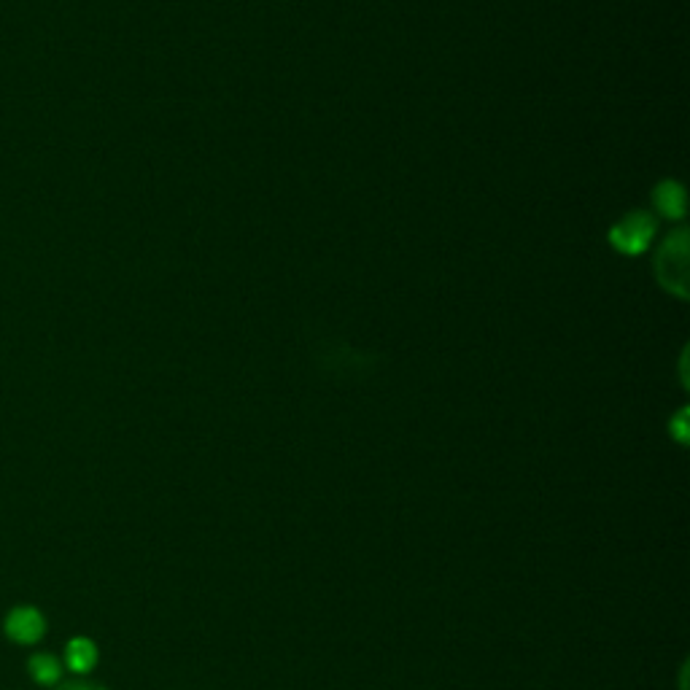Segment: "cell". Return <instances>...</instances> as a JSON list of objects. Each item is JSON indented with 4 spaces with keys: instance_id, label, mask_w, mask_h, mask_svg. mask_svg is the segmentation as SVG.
I'll list each match as a JSON object with an SVG mask.
<instances>
[{
    "instance_id": "1",
    "label": "cell",
    "mask_w": 690,
    "mask_h": 690,
    "mask_svg": "<svg viewBox=\"0 0 690 690\" xmlns=\"http://www.w3.org/2000/svg\"><path fill=\"white\" fill-rule=\"evenodd\" d=\"M658 278L669 292L685 297L688 294V240L685 232H674L658 251Z\"/></svg>"
},
{
    "instance_id": "5",
    "label": "cell",
    "mask_w": 690,
    "mask_h": 690,
    "mask_svg": "<svg viewBox=\"0 0 690 690\" xmlns=\"http://www.w3.org/2000/svg\"><path fill=\"white\" fill-rule=\"evenodd\" d=\"M27 669H30V677H33L38 685H44V688L60 685V680H62V664L54 658L52 653L30 655Z\"/></svg>"
},
{
    "instance_id": "3",
    "label": "cell",
    "mask_w": 690,
    "mask_h": 690,
    "mask_svg": "<svg viewBox=\"0 0 690 690\" xmlns=\"http://www.w3.org/2000/svg\"><path fill=\"white\" fill-rule=\"evenodd\" d=\"M3 631L11 642L17 645H38L46 637V618L44 612L36 607H14L3 620Z\"/></svg>"
},
{
    "instance_id": "4",
    "label": "cell",
    "mask_w": 690,
    "mask_h": 690,
    "mask_svg": "<svg viewBox=\"0 0 690 690\" xmlns=\"http://www.w3.org/2000/svg\"><path fill=\"white\" fill-rule=\"evenodd\" d=\"M65 664L73 674H89L98 664V645L89 637H73L65 645Z\"/></svg>"
},
{
    "instance_id": "6",
    "label": "cell",
    "mask_w": 690,
    "mask_h": 690,
    "mask_svg": "<svg viewBox=\"0 0 690 690\" xmlns=\"http://www.w3.org/2000/svg\"><path fill=\"white\" fill-rule=\"evenodd\" d=\"M655 205L669 219H680L682 211H685V192H682V186L677 181H664V184L655 189Z\"/></svg>"
},
{
    "instance_id": "2",
    "label": "cell",
    "mask_w": 690,
    "mask_h": 690,
    "mask_svg": "<svg viewBox=\"0 0 690 690\" xmlns=\"http://www.w3.org/2000/svg\"><path fill=\"white\" fill-rule=\"evenodd\" d=\"M655 235V219L647 213H631L623 222L615 224L612 230V243L623 254H642Z\"/></svg>"
},
{
    "instance_id": "7",
    "label": "cell",
    "mask_w": 690,
    "mask_h": 690,
    "mask_svg": "<svg viewBox=\"0 0 690 690\" xmlns=\"http://www.w3.org/2000/svg\"><path fill=\"white\" fill-rule=\"evenodd\" d=\"M57 690H108V688H103V685H98V682L76 680V682H62V685H57Z\"/></svg>"
}]
</instances>
